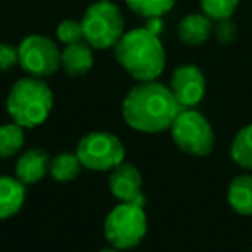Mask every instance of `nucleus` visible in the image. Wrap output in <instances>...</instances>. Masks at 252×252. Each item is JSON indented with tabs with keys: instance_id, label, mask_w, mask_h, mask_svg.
Masks as SVG:
<instances>
[{
	"instance_id": "obj_15",
	"label": "nucleus",
	"mask_w": 252,
	"mask_h": 252,
	"mask_svg": "<svg viewBox=\"0 0 252 252\" xmlns=\"http://www.w3.org/2000/svg\"><path fill=\"white\" fill-rule=\"evenodd\" d=\"M230 207L240 216H252V175H238L228 187Z\"/></svg>"
},
{
	"instance_id": "obj_18",
	"label": "nucleus",
	"mask_w": 252,
	"mask_h": 252,
	"mask_svg": "<svg viewBox=\"0 0 252 252\" xmlns=\"http://www.w3.org/2000/svg\"><path fill=\"white\" fill-rule=\"evenodd\" d=\"M25 145V128L18 123H5L0 126V159L16 156Z\"/></svg>"
},
{
	"instance_id": "obj_9",
	"label": "nucleus",
	"mask_w": 252,
	"mask_h": 252,
	"mask_svg": "<svg viewBox=\"0 0 252 252\" xmlns=\"http://www.w3.org/2000/svg\"><path fill=\"white\" fill-rule=\"evenodd\" d=\"M169 90L175 95L180 107L193 109L206 94V78L197 66L183 64L173 73Z\"/></svg>"
},
{
	"instance_id": "obj_17",
	"label": "nucleus",
	"mask_w": 252,
	"mask_h": 252,
	"mask_svg": "<svg viewBox=\"0 0 252 252\" xmlns=\"http://www.w3.org/2000/svg\"><path fill=\"white\" fill-rule=\"evenodd\" d=\"M230 156L240 168L252 169V123L237 131L230 145Z\"/></svg>"
},
{
	"instance_id": "obj_13",
	"label": "nucleus",
	"mask_w": 252,
	"mask_h": 252,
	"mask_svg": "<svg viewBox=\"0 0 252 252\" xmlns=\"http://www.w3.org/2000/svg\"><path fill=\"white\" fill-rule=\"evenodd\" d=\"M26 199V185L18 178L0 175V221L19 213Z\"/></svg>"
},
{
	"instance_id": "obj_5",
	"label": "nucleus",
	"mask_w": 252,
	"mask_h": 252,
	"mask_svg": "<svg viewBox=\"0 0 252 252\" xmlns=\"http://www.w3.org/2000/svg\"><path fill=\"white\" fill-rule=\"evenodd\" d=\"M147 233V216L144 206L133 202H119L105 216L104 235L112 247L119 251L133 249Z\"/></svg>"
},
{
	"instance_id": "obj_20",
	"label": "nucleus",
	"mask_w": 252,
	"mask_h": 252,
	"mask_svg": "<svg viewBox=\"0 0 252 252\" xmlns=\"http://www.w3.org/2000/svg\"><path fill=\"white\" fill-rule=\"evenodd\" d=\"M240 0H200L202 12L213 21H221L233 16Z\"/></svg>"
},
{
	"instance_id": "obj_21",
	"label": "nucleus",
	"mask_w": 252,
	"mask_h": 252,
	"mask_svg": "<svg viewBox=\"0 0 252 252\" xmlns=\"http://www.w3.org/2000/svg\"><path fill=\"white\" fill-rule=\"evenodd\" d=\"M57 38L64 43V45H71V43L83 42V26L80 21L74 19H66L57 26Z\"/></svg>"
},
{
	"instance_id": "obj_23",
	"label": "nucleus",
	"mask_w": 252,
	"mask_h": 252,
	"mask_svg": "<svg viewBox=\"0 0 252 252\" xmlns=\"http://www.w3.org/2000/svg\"><path fill=\"white\" fill-rule=\"evenodd\" d=\"M16 64H19L18 47L11 43H0V71H9Z\"/></svg>"
},
{
	"instance_id": "obj_14",
	"label": "nucleus",
	"mask_w": 252,
	"mask_h": 252,
	"mask_svg": "<svg viewBox=\"0 0 252 252\" xmlns=\"http://www.w3.org/2000/svg\"><path fill=\"white\" fill-rule=\"evenodd\" d=\"M213 32V19L206 14H189L178 25V36L187 45H202L209 40Z\"/></svg>"
},
{
	"instance_id": "obj_12",
	"label": "nucleus",
	"mask_w": 252,
	"mask_h": 252,
	"mask_svg": "<svg viewBox=\"0 0 252 252\" xmlns=\"http://www.w3.org/2000/svg\"><path fill=\"white\" fill-rule=\"evenodd\" d=\"M94 66V49L87 42H78L66 45L61 52V67L69 76H85Z\"/></svg>"
},
{
	"instance_id": "obj_3",
	"label": "nucleus",
	"mask_w": 252,
	"mask_h": 252,
	"mask_svg": "<svg viewBox=\"0 0 252 252\" xmlns=\"http://www.w3.org/2000/svg\"><path fill=\"white\" fill-rule=\"evenodd\" d=\"M5 107L14 123L23 128L43 125L54 107V95L42 78L26 76L11 87Z\"/></svg>"
},
{
	"instance_id": "obj_6",
	"label": "nucleus",
	"mask_w": 252,
	"mask_h": 252,
	"mask_svg": "<svg viewBox=\"0 0 252 252\" xmlns=\"http://www.w3.org/2000/svg\"><path fill=\"white\" fill-rule=\"evenodd\" d=\"M169 131L176 147L187 154L206 158L213 152L216 142L213 126L195 109H182Z\"/></svg>"
},
{
	"instance_id": "obj_1",
	"label": "nucleus",
	"mask_w": 252,
	"mask_h": 252,
	"mask_svg": "<svg viewBox=\"0 0 252 252\" xmlns=\"http://www.w3.org/2000/svg\"><path fill=\"white\" fill-rule=\"evenodd\" d=\"M182 107L169 87L158 81H140L123 100L126 125L140 133H161L169 130Z\"/></svg>"
},
{
	"instance_id": "obj_7",
	"label": "nucleus",
	"mask_w": 252,
	"mask_h": 252,
	"mask_svg": "<svg viewBox=\"0 0 252 252\" xmlns=\"http://www.w3.org/2000/svg\"><path fill=\"white\" fill-rule=\"evenodd\" d=\"M81 166L92 171H112L125 162V145L109 131H92L85 135L76 147Z\"/></svg>"
},
{
	"instance_id": "obj_24",
	"label": "nucleus",
	"mask_w": 252,
	"mask_h": 252,
	"mask_svg": "<svg viewBox=\"0 0 252 252\" xmlns=\"http://www.w3.org/2000/svg\"><path fill=\"white\" fill-rule=\"evenodd\" d=\"M100 252H123V251H119V249H116V247H109V249H102Z\"/></svg>"
},
{
	"instance_id": "obj_2",
	"label": "nucleus",
	"mask_w": 252,
	"mask_h": 252,
	"mask_svg": "<svg viewBox=\"0 0 252 252\" xmlns=\"http://www.w3.org/2000/svg\"><path fill=\"white\" fill-rule=\"evenodd\" d=\"M118 64L137 81H154L166 67V52L159 35L149 28L126 32L114 47Z\"/></svg>"
},
{
	"instance_id": "obj_11",
	"label": "nucleus",
	"mask_w": 252,
	"mask_h": 252,
	"mask_svg": "<svg viewBox=\"0 0 252 252\" xmlns=\"http://www.w3.org/2000/svg\"><path fill=\"white\" fill-rule=\"evenodd\" d=\"M50 158L42 149H28L16 161V178L23 185H33L49 173Z\"/></svg>"
},
{
	"instance_id": "obj_8",
	"label": "nucleus",
	"mask_w": 252,
	"mask_h": 252,
	"mask_svg": "<svg viewBox=\"0 0 252 252\" xmlns=\"http://www.w3.org/2000/svg\"><path fill=\"white\" fill-rule=\"evenodd\" d=\"M19 66L35 78L52 76L61 67V50L50 40L43 35H30L19 43Z\"/></svg>"
},
{
	"instance_id": "obj_10",
	"label": "nucleus",
	"mask_w": 252,
	"mask_h": 252,
	"mask_svg": "<svg viewBox=\"0 0 252 252\" xmlns=\"http://www.w3.org/2000/svg\"><path fill=\"white\" fill-rule=\"evenodd\" d=\"M142 183L144 180L140 171L130 162H121L109 175V190L119 202H133L144 206Z\"/></svg>"
},
{
	"instance_id": "obj_22",
	"label": "nucleus",
	"mask_w": 252,
	"mask_h": 252,
	"mask_svg": "<svg viewBox=\"0 0 252 252\" xmlns=\"http://www.w3.org/2000/svg\"><path fill=\"white\" fill-rule=\"evenodd\" d=\"M214 35H216L218 42L228 45V43H231L237 38V25L231 21V18L221 19V21H218V25L214 26Z\"/></svg>"
},
{
	"instance_id": "obj_19",
	"label": "nucleus",
	"mask_w": 252,
	"mask_h": 252,
	"mask_svg": "<svg viewBox=\"0 0 252 252\" xmlns=\"http://www.w3.org/2000/svg\"><path fill=\"white\" fill-rule=\"evenodd\" d=\"M126 5L138 16L144 18H161L166 12H169L175 5L176 0H125Z\"/></svg>"
},
{
	"instance_id": "obj_4",
	"label": "nucleus",
	"mask_w": 252,
	"mask_h": 252,
	"mask_svg": "<svg viewBox=\"0 0 252 252\" xmlns=\"http://www.w3.org/2000/svg\"><path fill=\"white\" fill-rule=\"evenodd\" d=\"M85 42L95 50L114 49L125 35V18L121 9L109 0H98L87 9L83 19Z\"/></svg>"
},
{
	"instance_id": "obj_16",
	"label": "nucleus",
	"mask_w": 252,
	"mask_h": 252,
	"mask_svg": "<svg viewBox=\"0 0 252 252\" xmlns=\"http://www.w3.org/2000/svg\"><path fill=\"white\" fill-rule=\"evenodd\" d=\"M81 162L78 159L76 152H63V154H57L54 159H50L49 166V175L52 176V180L59 183H67L73 182L78 178L81 171Z\"/></svg>"
}]
</instances>
